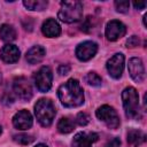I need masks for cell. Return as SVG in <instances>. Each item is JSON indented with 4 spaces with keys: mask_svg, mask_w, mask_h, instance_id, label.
I'll list each match as a JSON object with an SVG mask.
<instances>
[{
    "mask_svg": "<svg viewBox=\"0 0 147 147\" xmlns=\"http://www.w3.org/2000/svg\"><path fill=\"white\" fill-rule=\"evenodd\" d=\"M57 95L64 107L74 108L84 103V92L77 79H69L57 90Z\"/></svg>",
    "mask_w": 147,
    "mask_h": 147,
    "instance_id": "cell-1",
    "label": "cell"
},
{
    "mask_svg": "<svg viewBox=\"0 0 147 147\" xmlns=\"http://www.w3.org/2000/svg\"><path fill=\"white\" fill-rule=\"evenodd\" d=\"M57 16L64 23L77 22L83 16V5L79 1H62Z\"/></svg>",
    "mask_w": 147,
    "mask_h": 147,
    "instance_id": "cell-2",
    "label": "cell"
},
{
    "mask_svg": "<svg viewBox=\"0 0 147 147\" xmlns=\"http://www.w3.org/2000/svg\"><path fill=\"white\" fill-rule=\"evenodd\" d=\"M34 114L42 126H49L55 117V107L49 99H40L34 106Z\"/></svg>",
    "mask_w": 147,
    "mask_h": 147,
    "instance_id": "cell-3",
    "label": "cell"
},
{
    "mask_svg": "<svg viewBox=\"0 0 147 147\" xmlns=\"http://www.w3.org/2000/svg\"><path fill=\"white\" fill-rule=\"evenodd\" d=\"M123 107L125 114L130 118H138L140 116L139 109V96L134 87H126L122 93Z\"/></svg>",
    "mask_w": 147,
    "mask_h": 147,
    "instance_id": "cell-4",
    "label": "cell"
},
{
    "mask_svg": "<svg viewBox=\"0 0 147 147\" xmlns=\"http://www.w3.org/2000/svg\"><path fill=\"white\" fill-rule=\"evenodd\" d=\"M95 115L109 129H117L119 126V117H118L116 110L108 105H103V106L99 107Z\"/></svg>",
    "mask_w": 147,
    "mask_h": 147,
    "instance_id": "cell-5",
    "label": "cell"
},
{
    "mask_svg": "<svg viewBox=\"0 0 147 147\" xmlns=\"http://www.w3.org/2000/svg\"><path fill=\"white\" fill-rule=\"evenodd\" d=\"M53 74L49 67H41L34 75V84L40 92H47L52 87Z\"/></svg>",
    "mask_w": 147,
    "mask_h": 147,
    "instance_id": "cell-6",
    "label": "cell"
},
{
    "mask_svg": "<svg viewBox=\"0 0 147 147\" xmlns=\"http://www.w3.org/2000/svg\"><path fill=\"white\" fill-rule=\"evenodd\" d=\"M13 88L16 95L22 100H30L32 98V87L29 80L24 77H17L14 79Z\"/></svg>",
    "mask_w": 147,
    "mask_h": 147,
    "instance_id": "cell-7",
    "label": "cell"
},
{
    "mask_svg": "<svg viewBox=\"0 0 147 147\" xmlns=\"http://www.w3.org/2000/svg\"><path fill=\"white\" fill-rule=\"evenodd\" d=\"M123 69H124V55L123 54L117 53L108 60L107 70L113 78L118 79L123 74Z\"/></svg>",
    "mask_w": 147,
    "mask_h": 147,
    "instance_id": "cell-8",
    "label": "cell"
},
{
    "mask_svg": "<svg viewBox=\"0 0 147 147\" xmlns=\"http://www.w3.org/2000/svg\"><path fill=\"white\" fill-rule=\"evenodd\" d=\"M125 31H126V28L122 22L113 20V21L107 23L106 30H105V34H106L108 40L115 41V40L119 39L121 37H123L125 34Z\"/></svg>",
    "mask_w": 147,
    "mask_h": 147,
    "instance_id": "cell-9",
    "label": "cell"
},
{
    "mask_svg": "<svg viewBox=\"0 0 147 147\" xmlns=\"http://www.w3.org/2000/svg\"><path fill=\"white\" fill-rule=\"evenodd\" d=\"M98 52V45L94 41H84L76 48V56L80 61L91 60Z\"/></svg>",
    "mask_w": 147,
    "mask_h": 147,
    "instance_id": "cell-10",
    "label": "cell"
},
{
    "mask_svg": "<svg viewBox=\"0 0 147 147\" xmlns=\"http://www.w3.org/2000/svg\"><path fill=\"white\" fill-rule=\"evenodd\" d=\"M129 72L132 79L137 83H141L145 79V68L142 61L139 57H132L129 61Z\"/></svg>",
    "mask_w": 147,
    "mask_h": 147,
    "instance_id": "cell-11",
    "label": "cell"
},
{
    "mask_svg": "<svg viewBox=\"0 0 147 147\" xmlns=\"http://www.w3.org/2000/svg\"><path fill=\"white\" fill-rule=\"evenodd\" d=\"M13 124L18 130H28L32 126V116L28 110L23 109L14 115Z\"/></svg>",
    "mask_w": 147,
    "mask_h": 147,
    "instance_id": "cell-12",
    "label": "cell"
},
{
    "mask_svg": "<svg viewBox=\"0 0 147 147\" xmlns=\"http://www.w3.org/2000/svg\"><path fill=\"white\" fill-rule=\"evenodd\" d=\"M99 136L94 132L85 133L79 132L74 137L72 140V147H92V144L98 140Z\"/></svg>",
    "mask_w": 147,
    "mask_h": 147,
    "instance_id": "cell-13",
    "label": "cell"
},
{
    "mask_svg": "<svg viewBox=\"0 0 147 147\" xmlns=\"http://www.w3.org/2000/svg\"><path fill=\"white\" fill-rule=\"evenodd\" d=\"M0 55L6 63H14L20 59V49L15 45L7 44L2 47Z\"/></svg>",
    "mask_w": 147,
    "mask_h": 147,
    "instance_id": "cell-14",
    "label": "cell"
},
{
    "mask_svg": "<svg viewBox=\"0 0 147 147\" xmlns=\"http://www.w3.org/2000/svg\"><path fill=\"white\" fill-rule=\"evenodd\" d=\"M41 31L46 37L49 38H55L59 37L61 33V28L59 25V23L53 20V18H48L47 21L44 22L42 26H41Z\"/></svg>",
    "mask_w": 147,
    "mask_h": 147,
    "instance_id": "cell-15",
    "label": "cell"
},
{
    "mask_svg": "<svg viewBox=\"0 0 147 147\" xmlns=\"http://www.w3.org/2000/svg\"><path fill=\"white\" fill-rule=\"evenodd\" d=\"M45 54H46L45 48L37 45V46L31 47V48L26 52V56H25V57H26V61H28L29 63H31V64H37V63H39V62L42 61Z\"/></svg>",
    "mask_w": 147,
    "mask_h": 147,
    "instance_id": "cell-16",
    "label": "cell"
},
{
    "mask_svg": "<svg viewBox=\"0 0 147 147\" xmlns=\"http://www.w3.org/2000/svg\"><path fill=\"white\" fill-rule=\"evenodd\" d=\"M0 38L3 41H7V42H10V41L15 40V38H16L15 29L9 24H2L0 26Z\"/></svg>",
    "mask_w": 147,
    "mask_h": 147,
    "instance_id": "cell-17",
    "label": "cell"
},
{
    "mask_svg": "<svg viewBox=\"0 0 147 147\" xmlns=\"http://www.w3.org/2000/svg\"><path fill=\"white\" fill-rule=\"evenodd\" d=\"M23 5L30 10H44L48 6V2L45 0H24Z\"/></svg>",
    "mask_w": 147,
    "mask_h": 147,
    "instance_id": "cell-18",
    "label": "cell"
},
{
    "mask_svg": "<svg viewBox=\"0 0 147 147\" xmlns=\"http://www.w3.org/2000/svg\"><path fill=\"white\" fill-rule=\"evenodd\" d=\"M127 141L131 145H140L145 141V134L139 130H131L127 133Z\"/></svg>",
    "mask_w": 147,
    "mask_h": 147,
    "instance_id": "cell-19",
    "label": "cell"
},
{
    "mask_svg": "<svg viewBox=\"0 0 147 147\" xmlns=\"http://www.w3.org/2000/svg\"><path fill=\"white\" fill-rule=\"evenodd\" d=\"M75 127V124L67 117H63L57 123V130L61 133H70Z\"/></svg>",
    "mask_w": 147,
    "mask_h": 147,
    "instance_id": "cell-20",
    "label": "cell"
},
{
    "mask_svg": "<svg viewBox=\"0 0 147 147\" xmlns=\"http://www.w3.org/2000/svg\"><path fill=\"white\" fill-rule=\"evenodd\" d=\"M33 140H34V138H33L32 136L24 134V133L14 136V141L17 142V144H20V145H29V144H31Z\"/></svg>",
    "mask_w": 147,
    "mask_h": 147,
    "instance_id": "cell-21",
    "label": "cell"
},
{
    "mask_svg": "<svg viewBox=\"0 0 147 147\" xmlns=\"http://www.w3.org/2000/svg\"><path fill=\"white\" fill-rule=\"evenodd\" d=\"M86 82L92 86H100L101 85V78L95 72H88L86 76Z\"/></svg>",
    "mask_w": 147,
    "mask_h": 147,
    "instance_id": "cell-22",
    "label": "cell"
},
{
    "mask_svg": "<svg viewBox=\"0 0 147 147\" xmlns=\"http://www.w3.org/2000/svg\"><path fill=\"white\" fill-rule=\"evenodd\" d=\"M115 7H116V10L119 11V13H126L129 7H130V2L126 1V0H117L115 1Z\"/></svg>",
    "mask_w": 147,
    "mask_h": 147,
    "instance_id": "cell-23",
    "label": "cell"
},
{
    "mask_svg": "<svg viewBox=\"0 0 147 147\" xmlns=\"http://www.w3.org/2000/svg\"><path fill=\"white\" fill-rule=\"evenodd\" d=\"M76 122L77 124H79L80 126H85L88 124L90 122V116L86 114V113H79L76 117Z\"/></svg>",
    "mask_w": 147,
    "mask_h": 147,
    "instance_id": "cell-24",
    "label": "cell"
},
{
    "mask_svg": "<svg viewBox=\"0 0 147 147\" xmlns=\"http://www.w3.org/2000/svg\"><path fill=\"white\" fill-rule=\"evenodd\" d=\"M138 44H139V38H138L137 36L130 37V38L127 39V41H126V46H127V47H131V48L138 46Z\"/></svg>",
    "mask_w": 147,
    "mask_h": 147,
    "instance_id": "cell-25",
    "label": "cell"
},
{
    "mask_svg": "<svg viewBox=\"0 0 147 147\" xmlns=\"http://www.w3.org/2000/svg\"><path fill=\"white\" fill-rule=\"evenodd\" d=\"M119 145H121V140L118 138H114L106 145V147H119Z\"/></svg>",
    "mask_w": 147,
    "mask_h": 147,
    "instance_id": "cell-26",
    "label": "cell"
},
{
    "mask_svg": "<svg viewBox=\"0 0 147 147\" xmlns=\"http://www.w3.org/2000/svg\"><path fill=\"white\" fill-rule=\"evenodd\" d=\"M69 71H70V67H69V65H60V67H59V74H60L61 76L69 74Z\"/></svg>",
    "mask_w": 147,
    "mask_h": 147,
    "instance_id": "cell-27",
    "label": "cell"
},
{
    "mask_svg": "<svg viewBox=\"0 0 147 147\" xmlns=\"http://www.w3.org/2000/svg\"><path fill=\"white\" fill-rule=\"evenodd\" d=\"M133 6L137 8V9H145V7L147 6V2L146 1H134L133 2Z\"/></svg>",
    "mask_w": 147,
    "mask_h": 147,
    "instance_id": "cell-28",
    "label": "cell"
},
{
    "mask_svg": "<svg viewBox=\"0 0 147 147\" xmlns=\"http://www.w3.org/2000/svg\"><path fill=\"white\" fill-rule=\"evenodd\" d=\"M36 147H47L46 145H44V144H39V145H37Z\"/></svg>",
    "mask_w": 147,
    "mask_h": 147,
    "instance_id": "cell-29",
    "label": "cell"
},
{
    "mask_svg": "<svg viewBox=\"0 0 147 147\" xmlns=\"http://www.w3.org/2000/svg\"><path fill=\"white\" fill-rule=\"evenodd\" d=\"M1 132H2V129H1V126H0V134H1Z\"/></svg>",
    "mask_w": 147,
    "mask_h": 147,
    "instance_id": "cell-30",
    "label": "cell"
},
{
    "mask_svg": "<svg viewBox=\"0 0 147 147\" xmlns=\"http://www.w3.org/2000/svg\"><path fill=\"white\" fill-rule=\"evenodd\" d=\"M0 83H1V74H0Z\"/></svg>",
    "mask_w": 147,
    "mask_h": 147,
    "instance_id": "cell-31",
    "label": "cell"
}]
</instances>
